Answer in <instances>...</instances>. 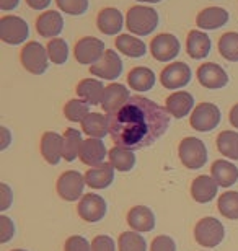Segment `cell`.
Segmentation results:
<instances>
[{
    "instance_id": "6da1fadb",
    "label": "cell",
    "mask_w": 238,
    "mask_h": 251,
    "mask_svg": "<svg viewBox=\"0 0 238 251\" xmlns=\"http://www.w3.org/2000/svg\"><path fill=\"white\" fill-rule=\"evenodd\" d=\"M109 135L121 147L139 150L155 144L170 127L166 108L144 97H131L119 111L108 114Z\"/></svg>"
},
{
    "instance_id": "7a4b0ae2",
    "label": "cell",
    "mask_w": 238,
    "mask_h": 251,
    "mask_svg": "<svg viewBox=\"0 0 238 251\" xmlns=\"http://www.w3.org/2000/svg\"><path fill=\"white\" fill-rule=\"evenodd\" d=\"M126 26L137 36H149L159 26V13L154 8L144 7V5L131 7L126 17Z\"/></svg>"
},
{
    "instance_id": "3957f363",
    "label": "cell",
    "mask_w": 238,
    "mask_h": 251,
    "mask_svg": "<svg viewBox=\"0 0 238 251\" xmlns=\"http://www.w3.org/2000/svg\"><path fill=\"white\" fill-rule=\"evenodd\" d=\"M178 155L181 163L189 170H199L207 163L206 144L197 137H186L181 140Z\"/></svg>"
},
{
    "instance_id": "277c9868",
    "label": "cell",
    "mask_w": 238,
    "mask_h": 251,
    "mask_svg": "<svg viewBox=\"0 0 238 251\" xmlns=\"http://www.w3.org/2000/svg\"><path fill=\"white\" fill-rule=\"evenodd\" d=\"M225 237V228L220 220L214 217H204L196 224L194 238L201 247L215 248Z\"/></svg>"
},
{
    "instance_id": "5b68a950",
    "label": "cell",
    "mask_w": 238,
    "mask_h": 251,
    "mask_svg": "<svg viewBox=\"0 0 238 251\" xmlns=\"http://www.w3.org/2000/svg\"><path fill=\"white\" fill-rule=\"evenodd\" d=\"M22 65L33 75H43L49 67V54L48 49H44L36 41L26 43V46L22 49L20 54Z\"/></svg>"
},
{
    "instance_id": "8992f818",
    "label": "cell",
    "mask_w": 238,
    "mask_h": 251,
    "mask_svg": "<svg viewBox=\"0 0 238 251\" xmlns=\"http://www.w3.org/2000/svg\"><path fill=\"white\" fill-rule=\"evenodd\" d=\"M29 36V26L23 18L15 15H5L0 18V39L7 44L17 46L26 41Z\"/></svg>"
},
{
    "instance_id": "52a82bcc",
    "label": "cell",
    "mask_w": 238,
    "mask_h": 251,
    "mask_svg": "<svg viewBox=\"0 0 238 251\" xmlns=\"http://www.w3.org/2000/svg\"><path fill=\"white\" fill-rule=\"evenodd\" d=\"M220 109L215 104L201 103L191 113L189 124L192 129L199 130V132H209V130H214L220 124Z\"/></svg>"
},
{
    "instance_id": "ba28073f",
    "label": "cell",
    "mask_w": 238,
    "mask_h": 251,
    "mask_svg": "<svg viewBox=\"0 0 238 251\" xmlns=\"http://www.w3.org/2000/svg\"><path fill=\"white\" fill-rule=\"evenodd\" d=\"M105 52H106L105 43L101 41V39L93 38V36L82 38L77 44H75V49H74L75 59L79 61V64L90 65V67L98 62L100 59L103 57Z\"/></svg>"
},
{
    "instance_id": "9c48e42d",
    "label": "cell",
    "mask_w": 238,
    "mask_h": 251,
    "mask_svg": "<svg viewBox=\"0 0 238 251\" xmlns=\"http://www.w3.org/2000/svg\"><path fill=\"white\" fill-rule=\"evenodd\" d=\"M85 184H87L85 183V175H80L75 170H70V172H65L59 176L57 194L64 201L74 202V201H79V198H82Z\"/></svg>"
},
{
    "instance_id": "30bf717a",
    "label": "cell",
    "mask_w": 238,
    "mask_h": 251,
    "mask_svg": "<svg viewBox=\"0 0 238 251\" xmlns=\"http://www.w3.org/2000/svg\"><path fill=\"white\" fill-rule=\"evenodd\" d=\"M181 44L178 41V38L173 36V34L163 33L159 34L152 39L150 43V52L157 61L160 62H170L180 54Z\"/></svg>"
},
{
    "instance_id": "8fae6325",
    "label": "cell",
    "mask_w": 238,
    "mask_h": 251,
    "mask_svg": "<svg viewBox=\"0 0 238 251\" xmlns=\"http://www.w3.org/2000/svg\"><path fill=\"white\" fill-rule=\"evenodd\" d=\"M191 69L188 64L185 62H173L161 70L160 82L165 88L168 90H178L186 87L191 82Z\"/></svg>"
},
{
    "instance_id": "7c38bea8",
    "label": "cell",
    "mask_w": 238,
    "mask_h": 251,
    "mask_svg": "<svg viewBox=\"0 0 238 251\" xmlns=\"http://www.w3.org/2000/svg\"><path fill=\"white\" fill-rule=\"evenodd\" d=\"M106 210H108L106 201L98 194H85L83 198L80 199L79 207H77L80 219L90 224L100 222L106 215Z\"/></svg>"
},
{
    "instance_id": "4fadbf2b",
    "label": "cell",
    "mask_w": 238,
    "mask_h": 251,
    "mask_svg": "<svg viewBox=\"0 0 238 251\" xmlns=\"http://www.w3.org/2000/svg\"><path fill=\"white\" fill-rule=\"evenodd\" d=\"M90 72H92V75H95V77H100L105 80H114L123 74V61H121V57L118 56L116 51L106 49L103 57L90 67Z\"/></svg>"
},
{
    "instance_id": "5bb4252c",
    "label": "cell",
    "mask_w": 238,
    "mask_h": 251,
    "mask_svg": "<svg viewBox=\"0 0 238 251\" xmlns=\"http://www.w3.org/2000/svg\"><path fill=\"white\" fill-rule=\"evenodd\" d=\"M197 80H199L202 87L209 90H219L229 83V75H227V72L220 65L207 62L197 69Z\"/></svg>"
},
{
    "instance_id": "9a60e30c",
    "label": "cell",
    "mask_w": 238,
    "mask_h": 251,
    "mask_svg": "<svg viewBox=\"0 0 238 251\" xmlns=\"http://www.w3.org/2000/svg\"><path fill=\"white\" fill-rule=\"evenodd\" d=\"M131 100V93L129 90L121 83H111L105 88V95H103V101H101V108L103 111L108 114L119 111L121 108L124 106Z\"/></svg>"
},
{
    "instance_id": "2e32d148",
    "label": "cell",
    "mask_w": 238,
    "mask_h": 251,
    "mask_svg": "<svg viewBox=\"0 0 238 251\" xmlns=\"http://www.w3.org/2000/svg\"><path fill=\"white\" fill-rule=\"evenodd\" d=\"M41 155L49 165H57L64 158V137L57 132H44L41 137Z\"/></svg>"
},
{
    "instance_id": "e0dca14e",
    "label": "cell",
    "mask_w": 238,
    "mask_h": 251,
    "mask_svg": "<svg viewBox=\"0 0 238 251\" xmlns=\"http://www.w3.org/2000/svg\"><path fill=\"white\" fill-rule=\"evenodd\" d=\"M114 181V167L111 163H100L85 173V183L92 189H105Z\"/></svg>"
},
{
    "instance_id": "ac0fdd59",
    "label": "cell",
    "mask_w": 238,
    "mask_h": 251,
    "mask_svg": "<svg viewBox=\"0 0 238 251\" xmlns=\"http://www.w3.org/2000/svg\"><path fill=\"white\" fill-rule=\"evenodd\" d=\"M64 29V18L59 12H44L36 20V31L43 38H57Z\"/></svg>"
},
{
    "instance_id": "d6986e66",
    "label": "cell",
    "mask_w": 238,
    "mask_h": 251,
    "mask_svg": "<svg viewBox=\"0 0 238 251\" xmlns=\"http://www.w3.org/2000/svg\"><path fill=\"white\" fill-rule=\"evenodd\" d=\"M166 111L170 116L181 119L194 111V98L188 92H176L166 98Z\"/></svg>"
},
{
    "instance_id": "ffe728a7",
    "label": "cell",
    "mask_w": 238,
    "mask_h": 251,
    "mask_svg": "<svg viewBox=\"0 0 238 251\" xmlns=\"http://www.w3.org/2000/svg\"><path fill=\"white\" fill-rule=\"evenodd\" d=\"M217 188L219 184L212 176L209 175H202V176H197L191 184V196L196 202L199 204H206L211 202L212 199L217 196Z\"/></svg>"
},
{
    "instance_id": "44dd1931",
    "label": "cell",
    "mask_w": 238,
    "mask_h": 251,
    "mask_svg": "<svg viewBox=\"0 0 238 251\" xmlns=\"http://www.w3.org/2000/svg\"><path fill=\"white\" fill-rule=\"evenodd\" d=\"M106 153H109V152L106 150L103 140L90 137L87 140H83L82 150H80V160H82L83 165L96 167V165L105 162Z\"/></svg>"
},
{
    "instance_id": "7402d4cb",
    "label": "cell",
    "mask_w": 238,
    "mask_h": 251,
    "mask_svg": "<svg viewBox=\"0 0 238 251\" xmlns=\"http://www.w3.org/2000/svg\"><path fill=\"white\" fill-rule=\"evenodd\" d=\"M96 25H98V29L103 34L114 36V34H118L121 29H123L124 17H123V13H121L118 8H111V7L109 8H103L98 13Z\"/></svg>"
},
{
    "instance_id": "603a6c76",
    "label": "cell",
    "mask_w": 238,
    "mask_h": 251,
    "mask_svg": "<svg viewBox=\"0 0 238 251\" xmlns=\"http://www.w3.org/2000/svg\"><path fill=\"white\" fill-rule=\"evenodd\" d=\"M128 224L134 232H152L155 228V215L145 205H135L128 212Z\"/></svg>"
},
{
    "instance_id": "cb8c5ba5",
    "label": "cell",
    "mask_w": 238,
    "mask_h": 251,
    "mask_svg": "<svg viewBox=\"0 0 238 251\" xmlns=\"http://www.w3.org/2000/svg\"><path fill=\"white\" fill-rule=\"evenodd\" d=\"M211 176L222 188H230L238 181V168L227 160H215L211 167Z\"/></svg>"
},
{
    "instance_id": "d4e9b609",
    "label": "cell",
    "mask_w": 238,
    "mask_h": 251,
    "mask_svg": "<svg viewBox=\"0 0 238 251\" xmlns=\"http://www.w3.org/2000/svg\"><path fill=\"white\" fill-rule=\"evenodd\" d=\"M227 22H229V12L222 7L204 8L196 18V25L201 29H217L227 25Z\"/></svg>"
},
{
    "instance_id": "484cf974",
    "label": "cell",
    "mask_w": 238,
    "mask_h": 251,
    "mask_svg": "<svg viewBox=\"0 0 238 251\" xmlns=\"http://www.w3.org/2000/svg\"><path fill=\"white\" fill-rule=\"evenodd\" d=\"M75 92L83 101H87L92 106H96V104H101V101H103L105 85L96 78H83L82 82H79Z\"/></svg>"
},
{
    "instance_id": "4316f807",
    "label": "cell",
    "mask_w": 238,
    "mask_h": 251,
    "mask_svg": "<svg viewBox=\"0 0 238 251\" xmlns=\"http://www.w3.org/2000/svg\"><path fill=\"white\" fill-rule=\"evenodd\" d=\"M212 48L211 38L206 33L192 29L188 34V41H186V51L192 59H204L209 56Z\"/></svg>"
},
{
    "instance_id": "83f0119b",
    "label": "cell",
    "mask_w": 238,
    "mask_h": 251,
    "mask_svg": "<svg viewBox=\"0 0 238 251\" xmlns=\"http://www.w3.org/2000/svg\"><path fill=\"white\" fill-rule=\"evenodd\" d=\"M109 157V163L113 165L114 170L118 172H131L135 167V153L134 150L121 147V145H114L113 149L109 150L108 153Z\"/></svg>"
},
{
    "instance_id": "f1b7e54d",
    "label": "cell",
    "mask_w": 238,
    "mask_h": 251,
    "mask_svg": "<svg viewBox=\"0 0 238 251\" xmlns=\"http://www.w3.org/2000/svg\"><path fill=\"white\" fill-rule=\"evenodd\" d=\"M128 83L135 92H149L155 85V74L149 67H134L128 75Z\"/></svg>"
},
{
    "instance_id": "f546056e",
    "label": "cell",
    "mask_w": 238,
    "mask_h": 251,
    "mask_svg": "<svg viewBox=\"0 0 238 251\" xmlns=\"http://www.w3.org/2000/svg\"><path fill=\"white\" fill-rule=\"evenodd\" d=\"M82 129L88 137L103 139L106 134H109L108 116H103L100 113H90L82 123Z\"/></svg>"
},
{
    "instance_id": "4dcf8cb0",
    "label": "cell",
    "mask_w": 238,
    "mask_h": 251,
    "mask_svg": "<svg viewBox=\"0 0 238 251\" xmlns=\"http://www.w3.org/2000/svg\"><path fill=\"white\" fill-rule=\"evenodd\" d=\"M116 48H118V51L123 52L124 56L132 57V59L144 57L147 52V46L142 39L134 38V36H131V34H121V36L116 38Z\"/></svg>"
},
{
    "instance_id": "1f68e13d",
    "label": "cell",
    "mask_w": 238,
    "mask_h": 251,
    "mask_svg": "<svg viewBox=\"0 0 238 251\" xmlns=\"http://www.w3.org/2000/svg\"><path fill=\"white\" fill-rule=\"evenodd\" d=\"M64 160L65 162H74L75 158L80 157V150H82L83 139L82 132L74 127L65 129L64 132Z\"/></svg>"
},
{
    "instance_id": "d6a6232c",
    "label": "cell",
    "mask_w": 238,
    "mask_h": 251,
    "mask_svg": "<svg viewBox=\"0 0 238 251\" xmlns=\"http://www.w3.org/2000/svg\"><path fill=\"white\" fill-rule=\"evenodd\" d=\"M217 149L227 158L238 160V132H235V130H222L217 135Z\"/></svg>"
},
{
    "instance_id": "836d02e7",
    "label": "cell",
    "mask_w": 238,
    "mask_h": 251,
    "mask_svg": "<svg viewBox=\"0 0 238 251\" xmlns=\"http://www.w3.org/2000/svg\"><path fill=\"white\" fill-rule=\"evenodd\" d=\"M90 114V104L82 98H75L64 106V116L72 123H83Z\"/></svg>"
},
{
    "instance_id": "e575fe53",
    "label": "cell",
    "mask_w": 238,
    "mask_h": 251,
    "mask_svg": "<svg viewBox=\"0 0 238 251\" xmlns=\"http://www.w3.org/2000/svg\"><path fill=\"white\" fill-rule=\"evenodd\" d=\"M220 56L230 62H238V33H225L219 39Z\"/></svg>"
},
{
    "instance_id": "d590c367",
    "label": "cell",
    "mask_w": 238,
    "mask_h": 251,
    "mask_svg": "<svg viewBox=\"0 0 238 251\" xmlns=\"http://www.w3.org/2000/svg\"><path fill=\"white\" fill-rule=\"evenodd\" d=\"M220 214L230 220H238V193L237 191H227L219 198L217 202Z\"/></svg>"
},
{
    "instance_id": "8d00e7d4",
    "label": "cell",
    "mask_w": 238,
    "mask_h": 251,
    "mask_svg": "<svg viewBox=\"0 0 238 251\" xmlns=\"http://www.w3.org/2000/svg\"><path fill=\"white\" fill-rule=\"evenodd\" d=\"M48 54L49 61L53 64L62 65L67 62L69 59V46L62 38H54L48 43Z\"/></svg>"
},
{
    "instance_id": "74e56055",
    "label": "cell",
    "mask_w": 238,
    "mask_h": 251,
    "mask_svg": "<svg viewBox=\"0 0 238 251\" xmlns=\"http://www.w3.org/2000/svg\"><path fill=\"white\" fill-rule=\"evenodd\" d=\"M119 251H147V242L139 232H124L118 240Z\"/></svg>"
},
{
    "instance_id": "f35d334b",
    "label": "cell",
    "mask_w": 238,
    "mask_h": 251,
    "mask_svg": "<svg viewBox=\"0 0 238 251\" xmlns=\"http://www.w3.org/2000/svg\"><path fill=\"white\" fill-rule=\"evenodd\" d=\"M57 7L69 15H83L88 10V0H55Z\"/></svg>"
},
{
    "instance_id": "ab89813d",
    "label": "cell",
    "mask_w": 238,
    "mask_h": 251,
    "mask_svg": "<svg viewBox=\"0 0 238 251\" xmlns=\"http://www.w3.org/2000/svg\"><path fill=\"white\" fill-rule=\"evenodd\" d=\"M64 251H92V245L87 238L74 235V237L67 238L64 245Z\"/></svg>"
},
{
    "instance_id": "60d3db41",
    "label": "cell",
    "mask_w": 238,
    "mask_h": 251,
    "mask_svg": "<svg viewBox=\"0 0 238 251\" xmlns=\"http://www.w3.org/2000/svg\"><path fill=\"white\" fill-rule=\"evenodd\" d=\"M150 251H176V243L168 235H159V237L152 242Z\"/></svg>"
},
{
    "instance_id": "b9f144b4",
    "label": "cell",
    "mask_w": 238,
    "mask_h": 251,
    "mask_svg": "<svg viewBox=\"0 0 238 251\" xmlns=\"http://www.w3.org/2000/svg\"><path fill=\"white\" fill-rule=\"evenodd\" d=\"M15 235V224L12 219H8L7 215H0V243L10 242V238H13Z\"/></svg>"
},
{
    "instance_id": "7bdbcfd3",
    "label": "cell",
    "mask_w": 238,
    "mask_h": 251,
    "mask_svg": "<svg viewBox=\"0 0 238 251\" xmlns=\"http://www.w3.org/2000/svg\"><path fill=\"white\" fill-rule=\"evenodd\" d=\"M92 251H116V243L108 235H98L92 242Z\"/></svg>"
},
{
    "instance_id": "ee69618b",
    "label": "cell",
    "mask_w": 238,
    "mask_h": 251,
    "mask_svg": "<svg viewBox=\"0 0 238 251\" xmlns=\"http://www.w3.org/2000/svg\"><path fill=\"white\" fill-rule=\"evenodd\" d=\"M13 202V193L8 184L0 183V212H5Z\"/></svg>"
},
{
    "instance_id": "f6af8a7d",
    "label": "cell",
    "mask_w": 238,
    "mask_h": 251,
    "mask_svg": "<svg viewBox=\"0 0 238 251\" xmlns=\"http://www.w3.org/2000/svg\"><path fill=\"white\" fill-rule=\"evenodd\" d=\"M12 142V134L7 127H0V150H5Z\"/></svg>"
},
{
    "instance_id": "bcb514c9",
    "label": "cell",
    "mask_w": 238,
    "mask_h": 251,
    "mask_svg": "<svg viewBox=\"0 0 238 251\" xmlns=\"http://www.w3.org/2000/svg\"><path fill=\"white\" fill-rule=\"evenodd\" d=\"M51 2H53V0H26L28 7L33 8V10H38V12H41V10H46L51 5Z\"/></svg>"
},
{
    "instance_id": "7dc6e473",
    "label": "cell",
    "mask_w": 238,
    "mask_h": 251,
    "mask_svg": "<svg viewBox=\"0 0 238 251\" xmlns=\"http://www.w3.org/2000/svg\"><path fill=\"white\" fill-rule=\"evenodd\" d=\"M20 0H0V10L2 12H12L18 7Z\"/></svg>"
},
{
    "instance_id": "c3c4849f",
    "label": "cell",
    "mask_w": 238,
    "mask_h": 251,
    "mask_svg": "<svg viewBox=\"0 0 238 251\" xmlns=\"http://www.w3.org/2000/svg\"><path fill=\"white\" fill-rule=\"evenodd\" d=\"M230 124L238 129V103L232 108V111H230Z\"/></svg>"
},
{
    "instance_id": "681fc988",
    "label": "cell",
    "mask_w": 238,
    "mask_h": 251,
    "mask_svg": "<svg viewBox=\"0 0 238 251\" xmlns=\"http://www.w3.org/2000/svg\"><path fill=\"white\" fill-rule=\"evenodd\" d=\"M137 2H144V3H159L161 0H137Z\"/></svg>"
},
{
    "instance_id": "f907efd6",
    "label": "cell",
    "mask_w": 238,
    "mask_h": 251,
    "mask_svg": "<svg viewBox=\"0 0 238 251\" xmlns=\"http://www.w3.org/2000/svg\"><path fill=\"white\" fill-rule=\"evenodd\" d=\"M12 251H26V250H20V248H17V250H12Z\"/></svg>"
}]
</instances>
